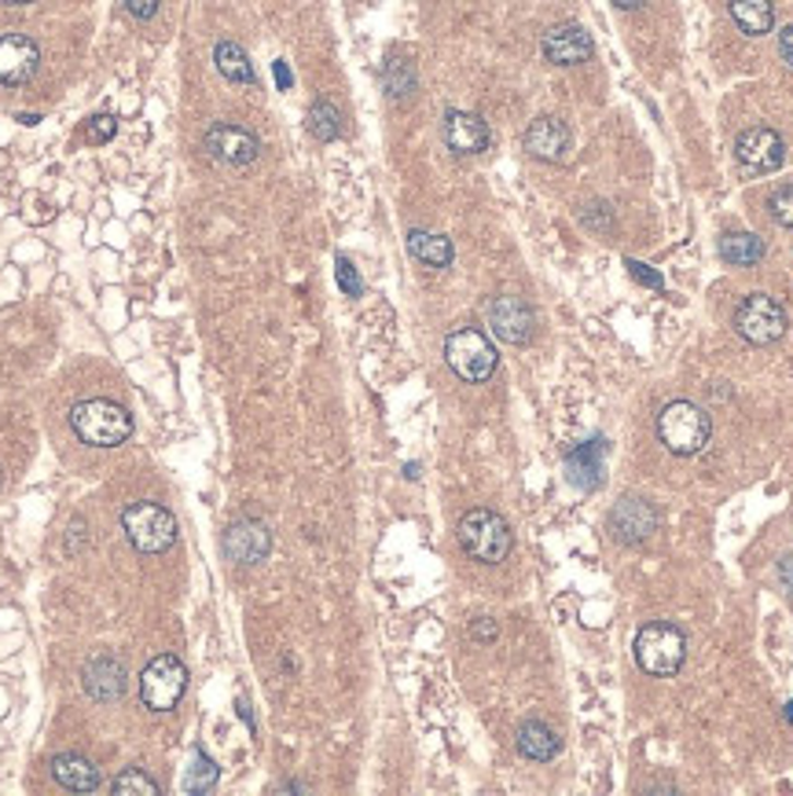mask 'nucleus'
Masks as SVG:
<instances>
[{
	"label": "nucleus",
	"instance_id": "1",
	"mask_svg": "<svg viewBox=\"0 0 793 796\" xmlns=\"http://www.w3.org/2000/svg\"><path fill=\"white\" fill-rule=\"evenodd\" d=\"M70 429L92 448H118L129 441L133 434V415L122 404L92 396L70 407Z\"/></svg>",
	"mask_w": 793,
	"mask_h": 796
},
{
	"label": "nucleus",
	"instance_id": "2",
	"mask_svg": "<svg viewBox=\"0 0 793 796\" xmlns=\"http://www.w3.org/2000/svg\"><path fill=\"white\" fill-rule=\"evenodd\" d=\"M456 537H459V547H463L467 558H474L482 565H499L510 554V543H515L510 526L489 507L467 510V515L459 518Z\"/></svg>",
	"mask_w": 793,
	"mask_h": 796
},
{
	"label": "nucleus",
	"instance_id": "3",
	"mask_svg": "<svg viewBox=\"0 0 793 796\" xmlns=\"http://www.w3.org/2000/svg\"><path fill=\"white\" fill-rule=\"evenodd\" d=\"M657 437L673 455H698L713 437V418L691 401H673L657 415Z\"/></svg>",
	"mask_w": 793,
	"mask_h": 796
},
{
	"label": "nucleus",
	"instance_id": "4",
	"mask_svg": "<svg viewBox=\"0 0 793 796\" xmlns=\"http://www.w3.org/2000/svg\"><path fill=\"white\" fill-rule=\"evenodd\" d=\"M632 649H635V665H640L646 676L665 679V676H676L683 668V661H687V635L676 624L651 621V624L640 627V635H635Z\"/></svg>",
	"mask_w": 793,
	"mask_h": 796
},
{
	"label": "nucleus",
	"instance_id": "5",
	"mask_svg": "<svg viewBox=\"0 0 793 796\" xmlns=\"http://www.w3.org/2000/svg\"><path fill=\"white\" fill-rule=\"evenodd\" d=\"M122 529H125V537H129L133 551H140V554H162V551H170L176 540V518L162 507V503H151V499L129 503V507L122 510Z\"/></svg>",
	"mask_w": 793,
	"mask_h": 796
},
{
	"label": "nucleus",
	"instance_id": "6",
	"mask_svg": "<svg viewBox=\"0 0 793 796\" xmlns=\"http://www.w3.org/2000/svg\"><path fill=\"white\" fill-rule=\"evenodd\" d=\"M445 360L463 382H489L496 371V364H499V356H496L485 331L459 327L445 338Z\"/></svg>",
	"mask_w": 793,
	"mask_h": 796
},
{
	"label": "nucleus",
	"instance_id": "7",
	"mask_svg": "<svg viewBox=\"0 0 793 796\" xmlns=\"http://www.w3.org/2000/svg\"><path fill=\"white\" fill-rule=\"evenodd\" d=\"M187 690V668L181 657L159 654L154 661L140 672V697L151 712H170L181 705Z\"/></svg>",
	"mask_w": 793,
	"mask_h": 796
},
{
	"label": "nucleus",
	"instance_id": "8",
	"mask_svg": "<svg viewBox=\"0 0 793 796\" xmlns=\"http://www.w3.org/2000/svg\"><path fill=\"white\" fill-rule=\"evenodd\" d=\"M735 331L749 345H775L786 334V312L771 295H749L735 309Z\"/></svg>",
	"mask_w": 793,
	"mask_h": 796
},
{
	"label": "nucleus",
	"instance_id": "9",
	"mask_svg": "<svg viewBox=\"0 0 793 796\" xmlns=\"http://www.w3.org/2000/svg\"><path fill=\"white\" fill-rule=\"evenodd\" d=\"M735 159L754 173H775L786 162V143L775 129L768 125H754V129L738 132L735 140Z\"/></svg>",
	"mask_w": 793,
	"mask_h": 796
},
{
	"label": "nucleus",
	"instance_id": "10",
	"mask_svg": "<svg viewBox=\"0 0 793 796\" xmlns=\"http://www.w3.org/2000/svg\"><path fill=\"white\" fill-rule=\"evenodd\" d=\"M607 529L613 540L624 543V547H635V543H646L657 532V510L646 499L629 496L610 510Z\"/></svg>",
	"mask_w": 793,
	"mask_h": 796
},
{
	"label": "nucleus",
	"instance_id": "11",
	"mask_svg": "<svg viewBox=\"0 0 793 796\" xmlns=\"http://www.w3.org/2000/svg\"><path fill=\"white\" fill-rule=\"evenodd\" d=\"M203 143H206V151L214 154L217 162H225V165H250L261 154V140L250 129H243V125H228V122H217L206 129L203 136Z\"/></svg>",
	"mask_w": 793,
	"mask_h": 796
},
{
	"label": "nucleus",
	"instance_id": "12",
	"mask_svg": "<svg viewBox=\"0 0 793 796\" xmlns=\"http://www.w3.org/2000/svg\"><path fill=\"white\" fill-rule=\"evenodd\" d=\"M489 327L499 342L507 345H526L533 338V327H537V316L533 309L526 305L521 298L515 295H499L489 301Z\"/></svg>",
	"mask_w": 793,
	"mask_h": 796
},
{
	"label": "nucleus",
	"instance_id": "13",
	"mask_svg": "<svg viewBox=\"0 0 793 796\" xmlns=\"http://www.w3.org/2000/svg\"><path fill=\"white\" fill-rule=\"evenodd\" d=\"M273 551V532L257 518H239L225 532V554L235 565H261Z\"/></svg>",
	"mask_w": 793,
	"mask_h": 796
},
{
	"label": "nucleus",
	"instance_id": "14",
	"mask_svg": "<svg viewBox=\"0 0 793 796\" xmlns=\"http://www.w3.org/2000/svg\"><path fill=\"white\" fill-rule=\"evenodd\" d=\"M41 48L34 37L26 34H4L0 37V85L19 89L37 74Z\"/></svg>",
	"mask_w": 793,
	"mask_h": 796
},
{
	"label": "nucleus",
	"instance_id": "15",
	"mask_svg": "<svg viewBox=\"0 0 793 796\" xmlns=\"http://www.w3.org/2000/svg\"><path fill=\"white\" fill-rule=\"evenodd\" d=\"M540 48H544V59L555 62V67H581V62H588L595 51L588 30L577 23L548 30L544 41H540Z\"/></svg>",
	"mask_w": 793,
	"mask_h": 796
},
{
	"label": "nucleus",
	"instance_id": "16",
	"mask_svg": "<svg viewBox=\"0 0 793 796\" xmlns=\"http://www.w3.org/2000/svg\"><path fill=\"white\" fill-rule=\"evenodd\" d=\"M570 143H573L570 125L559 118H537L526 129V136H521V148L540 162H566Z\"/></svg>",
	"mask_w": 793,
	"mask_h": 796
},
{
	"label": "nucleus",
	"instance_id": "17",
	"mask_svg": "<svg viewBox=\"0 0 793 796\" xmlns=\"http://www.w3.org/2000/svg\"><path fill=\"white\" fill-rule=\"evenodd\" d=\"M607 441L602 437H591V441L577 445L566 455V477L570 485H577L581 492H595L602 485V474H607Z\"/></svg>",
	"mask_w": 793,
	"mask_h": 796
},
{
	"label": "nucleus",
	"instance_id": "18",
	"mask_svg": "<svg viewBox=\"0 0 793 796\" xmlns=\"http://www.w3.org/2000/svg\"><path fill=\"white\" fill-rule=\"evenodd\" d=\"M489 125L471 111H448L445 114V143L456 154H482L489 148Z\"/></svg>",
	"mask_w": 793,
	"mask_h": 796
},
{
	"label": "nucleus",
	"instance_id": "19",
	"mask_svg": "<svg viewBox=\"0 0 793 796\" xmlns=\"http://www.w3.org/2000/svg\"><path fill=\"white\" fill-rule=\"evenodd\" d=\"M81 683H85L92 701H118L125 694V683H129V676H125V668H122L118 657L96 654L85 665V672H81Z\"/></svg>",
	"mask_w": 793,
	"mask_h": 796
},
{
	"label": "nucleus",
	"instance_id": "20",
	"mask_svg": "<svg viewBox=\"0 0 793 796\" xmlns=\"http://www.w3.org/2000/svg\"><path fill=\"white\" fill-rule=\"evenodd\" d=\"M51 778L70 793L100 789V771L92 768L85 757H78V752H59V757H51Z\"/></svg>",
	"mask_w": 793,
	"mask_h": 796
},
{
	"label": "nucleus",
	"instance_id": "21",
	"mask_svg": "<svg viewBox=\"0 0 793 796\" xmlns=\"http://www.w3.org/2000/svg\"><path fill=\"white\" fill-rule=\"evenodd\" d=\"M559 749H562V738L555 735V730L548 727L544 719H526L518 727V752L526 760H533V763H551L559 757Z\"/></svg>",
	"mask_w": 793,
	"mask_h": 796
},
{
	"label": "nucleus",
	"instance_id": "22",
	"mask_svg": "<svg viewBox=\"0 0 793 796\" xmlns=\"http://www.w3.org/2000/svg\"><path fill=\"white\" fill-rule=\"evenodd\" d=\"M720 257L735 268H754L768 257V246H765V239L754 232H727V235H720Z\"/></svg>",
	"mask_w": 793,
	"mask_h": 796
},
{
	"label": "nucleus",
	"instance_id": "23",
	"mask_svg": "<svg viewBox=\"0 0 793 796\" xmlns=\"http://www.w3.org/2000/svg\"><path fill=\"white\" fill-rule=\"evenodd\" d=\"M727 12H732L738 30L749 37L771 34V26H775V8H771V0H727Z\"/></svg>",
	"mask_w": 793,
	"mask_h": 796
},
{
	"label": "nucleus",
	"instance_id": "24",
	"mask_svg": "<svg viewBox=\"0 0 793 796\" xmlns=\"http://www.w3.org/2000/svg\"><path fill=\"white\" fill-rule=\"evenodd\" d=\"M214 62H217V70H221V78L232 81V85H254V67H250V56L235 45V41H217Z\"/></svg>",
	"mask_w": 793,
	"mask_h": 796
},
{
	"label": "nucleus",
	"instance_id": "25",
	"mask_svg": "<svg viewBox=\"0 0 793 796\" xmlns=\"http://www.w3.org/2000/svg\"><path fill=\"white\" fill-rule=\"evenodd\" d=\"M409 250H412V257L420 261V265H426V268H448V265H452V257H456L452 243H448L445 235H434V232H412L409 235Z\"/></svg>",
	"mask_w": 793,
	"mask_h": 796
},
{
	"label": "nucleus",
	"instance_id": "26",
	"mask_svg": "<svg viewBox=\"0 0 793 796\" xmlns=\"http://www.w3.org/2000/svg\"><path fill=\"white\" fill-rule=\"evenodd\" d=\"M217 778H221V768H217V763L206 757V749H195L192 752V768H187V774H184V789L187 793H210L214 785H217Z\"/></svg>",
	"mask_w": 793,
	"mask_h": 796
},
{
	"label": "nucleus",
	"instance_id": "27",
	"mask_svg": "<svg viewBox=\"0 0 793 796\" xmlns=\"http://www.w3.org/2000/svg\"><path fill=\"white\" fill-rule=\"evenodd\" d=\"M309 132L317 136L320 143H331V140H338L342 136V114L335 103H327V100H317L309 107Z\"/></svg>",
	"mask_w": 793,
	"mask_h": 796
},
{
	"label": "nucleus",
	"instance_id": "28",
	"mask_svg": "<svg viewBox=\"0 0 793 796\" xmlns=\"http://www.w3.org/2000/svg\"><path fill=\"white\" fill-rule=\"evenodd\" d=\"M386 92H390L393 100H404L415 92V70L409 59H390L386 62Z\"/></svg>",
	"mask_w": 793,
	"mask_h": 796
},
{
	"label": "nucleus",
	"instance_id": "29",
	"mask_svg": "<svg viewBox=\"0 0 793 796\" xmlns=\"http://www.w3.org/2000/svg\"><path fill=\"white\" fill-rule=\"evenodd\" d=\"M111 789L114 793H148V796H159V782L151 778V774H143L140 768H129V771H122L118 778L111 782Z\"/></svg>",
	"mask_w": 793,
	"mask_h": 796
},
{
	"label": "nucleus",
	"instance_id": "30",
	"mask_svg": "<svg viewBox=\"0 0 793 796\" xmlns=\"http://www.w3.org/2000/svg\"><path fill=\"white\" fill-rule=\"evenodd\" d=\"M118 132V118L114 114H96V118H89L85 122V143H92V148H100V143H111V136Z\"/></svg>",
	"mask_w": 793,
	"mask_h": 796
},
{
	"label": "nucleus",
	"instance_id": "31",
	"mask_svg": "<svg viewBox=\"0 0 793 796\" xmlns=\"http://www.w3.org/2000/svg\"><path fill=\"white\" fill-rule=\"evenodd\" d=\"M768 209L782 228H793V184H782L779 192L768 198Z\"/></svg>",
	"mask_w": 793,
	"mask_h": 796
},
{
	"label": "nucleus",
	"instance_id": "32",
	"mask_svg": "<svg viewBox=\"0 0 793 796\" xmlns=\"http://www.w3.org/2000/svg\"><path fill=\"white\" fill-rule=\"evenodd\" d=\"M335 276H338V287L346 290L349 298H360V295H364V282H360L357 268H353V261H349V257H338V261H335Z\"/></svg>",
	"mask_w": 793,
	"mask_h": 796
},
{
	"label": "nucleus",
	"instance_id": "33",
	"mask_svg": "<svg viewBox=\"0 0 793 796\" xmlns=\"http://www.w3.org/2000/svg\"><path fill=\"white\" fill-rule=\"evenodd\" d=\"M629 272H632V276H635V279H640V282H643V287H654V290H665V279H662V276H657V272H654V268H646V265H640V261H629Z\"/></svg>",
	"mask_w": 793,
	"mask_h": 796
},
{
	"label": "nucleus",
	"instance_id": "34",
	"mask_svg": "<svg viewBox=\"0 0 793 796\" xmlns=\"http://www.w3.org/2000/svg\"><path fill=\"white\" fill-rule=\"evenodd\" d=\"M471 635L478 638V643H493V638L499 635V627H496V621H489V616H478V621L471 624Z\"/></svg>",
	"mask_w": 793,
	"mask_h": 796
},
{
	"label": "nucleus",
	"instance_id": "35",
	"mask_svg": "<svg viewBox=\"0 0 793 796\" xmlns=\"http://www.w3.org/2000/svg\"><path fill=\"white\" fill-rule=\"evenodd\" d=\"M122 4L129 8L133 19H151L154 12H159V0H122Z\"/></svg>",
	"mask_w": 793,
	"mask_h": 796
},
{
	"label": "nucleus",
	"instance_id": "36",
	"mask_svg": "<svg viewBox=\"0 0 793 796\" xmlns=\"http://www.w3.org/2000/svg\"><path fill=\"white\" fill-rule=\"evenodd\" d=\"M779 584H782V591H786V599L793 605V554H786V558L779 562Z\"/></svg>",
	"mask_w": 793,
	"mask_h": 796
},
{
	"label": "nucleus",
	"instance_id": "37",
	"mask_svg": "<svg viewBox=\"0 0 793 796\" xmlns=\"http://www.w3.org/2000/svg\"><path fill=\"white\" fill-rule=\"evenodd\" d=\"M779 56L793 67V26H786V30H782V34H779Z\"/></svg>",
	"mask_w": 793,
	"mask_h": 796
},
{
	"label": "nucleus",
	"instance_id": "38",
	"mask_svg": "<svg viewBox=\"0 0 793 796\" xmlns=\"http://www.w3.org/2000/svg\"><path fill=\"white\" fill-rule=\"evenodd\" d=\"M273 74H276V85L284 89V92L290 89V81H295V78H290V67H287L284 59H276V62H273Z\"/></svg>",
	"mask_w": 793,
	"mask_h": 796
},
{
	"label": "nucleus",
	"instance_id": "39",
	"mask_svg": "<svg viewBox=\"0 0 793 796\" xmlns=\"http://www.w3.org/2000/svg\"><path fill=\"white\" fill-rule=\"evenodd\" d=\"M235 708H239V716L246 719V727L254 730V716H250V705H246V697H239V701H235Z\"/></svg>",
	"mask_w": 793,
	"mask_h": 796
},
{
	"label": "nucleus",
	"instance_id": "40",
	"mask_svg": "<svg viewBox=\"0 0 793 796\" xmlns=\"http://www.w3.org/2000/svg\"><path fill=\"white\" fill-rule=\"evenodd\" d=\"M618 8H643V4H651V0H613Z\"/></svg>",
	"mask_w": 793,
	"mask_h": 796
},
{
	"label": "nucleus",
	"instance_id": "41",
	"mask_svg": "<svg viewBox=\"0 0 793 796\" xmlns=\"http://www.w3.org/2000/svg\"><path fill=\"white\" fill-rule=\"evenodd\" d=\"M0 4H12V8H26V4H37V0H0Z\"/></svg>",
	"mask_w": 793,
	"mask_h": 796
},
{
	"label": "nucleus",
	"instance_id": "42",
	"mask_svg": "<svg viewBox=\"0 0 793 796\" xmlns=\"http://www.w3.org/2000/svg\"><path fill=\"white\" fill-rule=\"evenodd\" d=\"M19 122H23V125H37L41 118H37V114H19Z\"/></svg>",
	"mask_w": 793,
	"mask_h": 796
},
{
	"label": "nucleus",
	"instance_id": "43",
	"mask_svg": "<svg viewBox=\"0 0 793 796\" xmlns=\"http://www.w3.org/2000/svg\"><path fill=\"white\" fill-rule=\"evenodd\" d=\"M782 716H786V723H790V727H793V701H790L786 708H782Z\"/></svg>",
	"mask_w": 793,
	"mask_h": 796
},
{
	"label": "nucleus",
	"instance_id": "44",
	"mask_svg": "<svg viewBox=\"0 0 793 796\" xmlns=\"http://www.w3.org/2000/svg\"><path fill=\"white\" fill-rule=\"evenodd\" d=\"M0 488H4V470H0Z\"/></svg>",
	"mask_w": 793,
	"mask_h": 796
}]
</instances>
